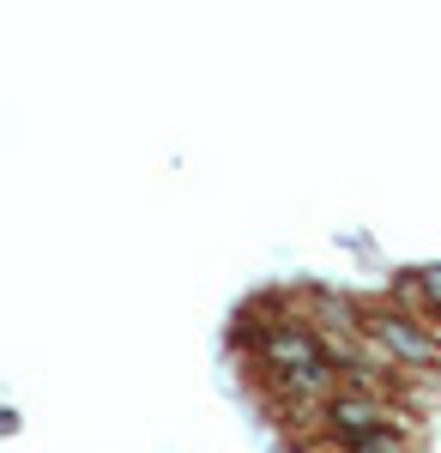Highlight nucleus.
I'll list each match as a JSON object with an SVG mask.
<instances>
[{
  "mask_svg": "<svg viewBox=\"0 0 441 453\" xmlns=\"http://www.w3.org/2000/svg\"><path fill=\"white\" fill-rule=\"evenodd\" d=\"M369 333L393 350V357H406V363H436V339L417 333L406 314H369Z\"/></svg>",
  "mask_w": 441,
  "mask_h": 453,
  "instance_id": "7ed1b4c3",
  "label": "nucleus"
},
{
  "mask_svg": "<svg viewBox=\"0 0 441 453\" xmlns=\"http://www.w3.org/2000/svg\"><path fill=\"white\" fill-rule=\"evenodd\" d=\"M260 357H267V363L297 387V393H327V399L339 393V387H333V363L321 357V345H314V333H308V326H267Z\"/></svg>",
  "mask_w": 441,
  "mask_h": 453,
  "instance_id": "f257e3e1",
  "label": "nucleus"
},
{
  "mask_svg": "<svg viewBox=\"0 0 441 453\" xmlns=\"http://www.w3.org/2000/svg\"><path fill=\"white\" fill-rule=\"evenodd\" d=\"M327 423L339 429L344 441L375 435V429H393L387 405H381V399H369V393H357V387H344V393H333V399H327Z\"/></svg>",
  "mask_w": 441,
  "mask_h": 453,
  "instance_id": "f03ea898",
  "label": "nucleus"
},
{
  "mask_svg": "<svg viewBox=\"0 0 441 453\" xmlns=\"http://www.w3.org/2000/svg\"><path fill=\"white\" fill-rule=\"evenodd\" d=\"M417 290H423L429 303H441V266H423V273H417Z\"/></svg>",
  "mask_w": 441,
  "mask_h": 453,
  "instance_id": "39448f33",
  "label": "nucleus"
},
{
  "mask_svg": "<svg viewBox=\"0 0 441 453\" xmlns=\"http://www.w3.org/2000/svg\"><path fill=\"white\" fill-rule=\"evenodd\" d=\"M344 448L351 453H406V441H399V429H375V435H357Z\"/></svg>",
  "mask_w": 441,
  "mask_h": 453,
  "instance_id": "20e7f679",
  "label": "nucleus"
}]
</instances>
